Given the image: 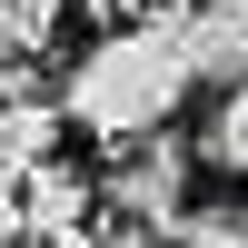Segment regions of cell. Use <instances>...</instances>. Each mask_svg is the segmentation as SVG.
Wrapping results in <instances>:
<instances>
[{"label": "cell", "instance_id": "obj_1", "mask_svg": "<svg viewBox=\"0 0 248 248\" xmlns=\"http://www.w3.org/2000/svg\"><path fill=\"white\" fill-rule=\"evenodd\" d=\"M189 90L199 79H189V50H179V20H119L60 70V119L90 129L99 149H139L179 119Z\"/></svg>", "mask_w": 248, "mask_h": 248}, {"label": "cell", "instance_id": "obj_2", "mask_svg": "<svg viewBox=\"0 0 248 248\" xmlns=\"http://www.w3.org/2000/svg\"><path fill=\"white\" fill-rule=\"evenodd\" d=\"M189 139L159 129L139 139V149H109V169H99V218L129 238H179V218H189Z\"/></svg>", "mask_w": 248, "mask_h": 248}, {"label": "cell", "instance_id": "obj_3", "mask_svg": "<svg viewBox=\"0 0 248 248\" xmlns=\"http://www.w3.org/2000/svg\"><path fill=\"white\" fill-rule=\"evenodd\" d=\"M179 50L199 90H248V0H199L179 20Z\"/></svg>", "mask_w": 248, "mask_h": 248}, {"label": "cell", "instance_id": "obj_4", "mask_svg": "<svg viewBox=\"0 0 248 248\" xmlns=\"http://www.w3.org/2000/svg\"><path fill=\"white\" fill-rule=\"evenodd\" d=\"M10 209H20V238H90V218H99V179L70 169V159H50V169H30V189H20Z\"/></svg>", "mask_w": 248, "mask_h": 248}, {"label": "cell", "instance_id": "obj_5", "mask_svg": "<svg viewBox=\"0 0 248 248\" xmlns=\"http://www.w3.org/2000/svg\"><path fill=\"white\" fill-rule=\"evenodd\" d=\"M60 99H0V199L30 189V169H50L60 159Z\"/></svg>", "mask_w": 248, "mask_h": 248}, {"label": "cell", "instance_id": "obj_6", "mask_svg": "<svg viewBox=\"0 0 248 248\" xmlns=\"http://www.w3.org/2000/svg\"><path fill=\"white\" fill-rule=\"evenodd\" d=\"M189 159L218 169V179H248V90H218L209 99V119L189 129Z\"/></svg>", "mask_w": 248, "mask_h": 248}, {"label": "cell", "instance_id": "obj_7", "mask_svg": "<svg viewBox=\"0 0 248 248\" xmlns=\"http://www.w3.org/2000/svg\"><path fill=\"white\" fill-rule=\"evenodd\" d=\"M169 248H248V199H199Z\"/></svg>", "mask_w": 248, "mask_h": 248}, {"label": "cell", "instance_id": "obj_8", "mask_svg": "<svg viewBox=\"0 0 248 248\" xmlns=\"http://www.w3.org/2000/svg\"><path fill=\"white\" fill-rule=\"evenodd\" d=\"M60 10L70 0H0V60H40V40H50Z\"/></svg>", "mask_w": 248, "mask_h": 248}, {"label": "cell", "instance_id": "obj_9", "mask_svg": "<svg viewBox=\"0 0 248 248\" xmlns=\"http://www.w3.org/2000/svg\"><path fill=\"white\" fill-rule=\"evenodd\" d=\"M0 248H20V209H10V199H0Z\"/></svg>", "mask_w": 248, "mask_h": 248}, {"label": "cell", "instance_id": "obj_10", "mask_svg": "<svg viewBox=\"0 0 248 248\" xmlns=\"http://www.w3.org/2000/svg\"><path fill=\"white\" fill-rule=\"evenodd\" d=\"M99 248H169V238H129V229H109V238H99Z\"/></svg>", "mask_w": 248, "mask_h": 248}, {"label": "cell", "instance_id": "obj_11", "mask_svg": "<svg viewBox=\"0 0 248 248\" xmlns=\"http://www.w3.org/2000/svg\"><path fill=\"white\" fill-rule=\"evenodd\" d=\"M20 248H99V238H20Z\"/></svg>", "mask_w": 248, "mask_h": 248}]
</instances>
